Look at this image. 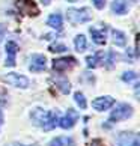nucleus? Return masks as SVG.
Wrapping results in <instances>:
<instances>
[{"label": "nucleus", "mask_w": 140, "mask_h": 146, "mask_svg": "<svg viewBox=\"0 0 140 146\" xmlns=\"http://www.w3.org/2000/svg\"><path fill=\"white\" fill-rule=\"evenodd\" d=\"M30 119L35 125L44 128L45 131H50L56 125H59V111H48L42 109H33L30 113Z\"/></svg>", "instance_id": "f257e3e1"}, {"label": "nucleus", "mask_w": 140, "mask_h": 146, "mask_svg": "<svg viewBox=\"0 0 140 146\" xmlns=\"http://www.w3.org/2000/svg\"><path fill=\"white\" fill-rule=\"evenodd\" d=\"M66 18L72 26L82 24V23H88V21L92 20V12H90L89 8H80V9L71 8L66 12Z\"/></svg>", "instance_id": "f03ea898"}, {"label": "nucleus", "mask_w": 140, "mask_h": 146, "mask_svg": "<svg viewBox=\"0 0 140 146\" xmlns=\"http://www.w3.org/2000/svg\"><path fill=\"white\" fill-rule=\"evenodd\" d=\"M133 116V107L130 104H117L116 106V109L113 110L110 113V117H109V121L110 122H119V121H125V119L128 117H131Z\"/></svg>", "instance_id": "7ed1b4c3"}, {"label": "nucleus", "mask_w": 140, "mask_h": 146, "mask_svg": "<svg viewBox=\"0 0 140 146\" xmlns=\"http://www.w3.org/2000/svg\"><path fill=\"white\" fill-rule=\"evenodd\" d=\"M2 80L6 82L8 84H12L15 88H21V89H24L29 86V78L24 77V75H21V74H17V72H11L8 75H3Z\"/></svg>", "instance_id": "20e7f679"}, {"label": "nucleus", "mask_w": 140, "mask_h": 146, "mask_svg": "<svg viewBox=\"0 0 140 146\" xmlns=\"http://www.w3.org/2000/svg\"><path fill=\"white\" fill-rule=\"evenodd\" d=\"M17 8L20 9L21 14L30 15V17H36L39 14V9L33 0H17Z\"/></svg>", "instance_id": "39448f33"}, {"label": "nucleus", "mask_w": 140, "mask_h": 146, "mask_svg": "<svg viewBox=\"0 0 140 146\" xmlns=\"http://www.w3.org/2000/svg\"><path fill=\"white\" fill-rule=\"evenodd\" d=\"M77 65V60L74 57H59L53 60V69L57 72H63V71H68V69L74 68Z\"/></svg>", "instance_id": "423d86ee"}, {"label": "nucleus", "mask_w": 140, "mask_h": 146, "mask_svg": "<svg viewBox=\"0 0 140 146\" xmlns=\"http://www.w3.org/2000/svg\"><path fill=\"white\" fill-rule=\"evenodd\" d=\"M77 121H78V113L74 109H68L66 115L59 119V125H60V128H63V129H69L77 123Z\"/></svg>", "instance_id": "0eeeda50"}, {"label": "nucleus", "mask_w": 140, "mask_h": 146, "mask_svg": "<svg viewBox=\"0 0 140 146\" xmlns=\"http://www.w3.org/2000/svg\"><path fill=\"white\" fill-rule=\"evenodd\" d=\"M17 53H18L17 42L8 41V42H6V62H5V66H9V68L15 66V63H17V62H15Z\"/></svg>", "instance_id": "6e6552de"}, {"label": "nucleus", "mask_w": 140, "mask_h": 146, "mask_svg": "<svg viewBox=\"0 0 140 146\" xmlns=\"http://www.w3.org/2000/svg\"><path fill=\"white\" fill-rule=\"evenodd\" d=\"M47 68V59L44 54H33L30 57L29 69L32 72H41Z\"/></svg>", "instance_id": "1a4fd4ad"}, {"label": "nucleus", "mask_w": 140, "mask_h": 146, "mask_svg": "<svg viewBox=\"0 0 140 146\" xmlns=\"http://www.w3.org/2000/svg\"><path fill=\"white\" fill-rule=\"evenodd\" d=\"M113 106H115V98H111V96H100L92 101V107L96 111H105Z\"/></svg>", "instance_id": "9d476101"}, {"label": "nucleus", "mask_w": 140, "mask_h": 146, "mask_svg": "<svg viewBox=\"0 0 140 146\" xmlns=\"http://www.w3.org/2000/svg\"><path fill=\"white\" fill-rule=\"evenodd\" d=\"M104 60H105L104 51H96L95 54L86 57V65H88V68H98L101 65H104Z\"/></svg>", "instance_id": "9b49d317"}, {"label": "nucleus", "mask_w": 140, "mask_h": 146, "mask_svg": "<svg viewBox=\"0 0 140 146\" xmlns=\"http://www.w3.org/2000/svg\"><path fill=\"white\" fill-rule=\"evenodd\" d=\"M48 146H75V142L72 137H68V136H62V137H56L53 139Z\"/></svg>", "instance_id": "f8f14e48"}, {"label": "nucleus", "mask_w": 140, "mask_h": 146, "mask_svg": "<svg viewBox=\"0 0 140 146\" xmlns=\"http://www.w3.org/2000/svg\"><path fill=\"white\" fill-rule=\"evenodd\" d=\"M111 11L117 15H123L128 11V3L125 0H115L111 3Z\"/></svg>", "instance_id": "ddd939ff"}, {"label": "nucleus", "mask_w": 140, "mask_h": 146, "mask_svg": "<svg viewBox=\"0 0 140 146\" xmlns=\"http://www.w3.org/2000/svg\"><path fill=\"white\" fill-rule=\"evenodd\" d=\"M111 36H113V44H115V45L123 47V45L127 44V36H125V33H123V32L113 29V30H111Z\"/></svg>", "instance_id": "4468645a"}, {"label": "nucleus", "mask_w": 140, "mask_h": 146, "mask_svg": "<svg viewBox=\"0 0 140 146\" xmlns=\"http://www.w3.org/2000/svg\"><path fill=\"white\" fill-rule=\"evenodd\" d=\"M47 24L56 30H60L62 29V17L59 14H51L47 20Z\"/></svg>", "instance_id": "2eb2a0df"}, {"label": "nucleus", "mask_w": 140, "mask_h": 146, "mask_svg": "<svg viewBox=\"0 0 140 146\" xmlns=\"http://www.w3.org/2000/svg\"><path fill=\"white\" fill-rule=\"evenodd\" d=\"M89 32H90V36H92L95 44H98V45H104L105 44V33L104 32L96 30V29H90Z\"/></svg>", "instance_id": "dca6fc26"}, {"label": "nucleus", "mask_w": 140, "mask_h": 146, "mask_svg": "<svg viewBox=\"0 0 140 146\" xmlns=\"http://www.w3.org/2000/svg\"><path fill=\"white\" fill-rule=\"evenodd\" d=\"M74 45H75V50L78 53H82L86 50V47H88V42H86V36L84 35H77L74 39Z\"/></svg>", "instance_id": "f3484780"}, {"label": "nucleus", "mask_w": 140, "mask_h": 146, "mask_svg": "<svg viewBox=\"0 0 140 146\" xmlns=\"http://www.w3.org/2000/svg\"><path fill=\"white\" fill-rule=\"evenodd\" d=\"M56 86L60 89L62 94H69V90H71V83H69L66 78H63V77L56 80Z\"/></svg>", "instance_id": "a211bd4d"}, {"label": "nucleus", "mask_w": 140, "mask_h": 146, "mask_svg": "<svg viewBox=\"0 0 140 146\" xmlns=\"http://www.w3.org/2000/svg\"><path fill=\"white\" fill-rule=\"evenodd\" d=\"M74 100H75L77 106L82 110H84L86 107H88V102H86V98H84V95L82 94V92H75V94H74Z\"/></svg>", "instance_id": "6ab92c4d"}, {"label": "nucleus", "mask_w": 140, "mask_h": 146, "mask_svg": "<svg viewBox=\"0 0 140 146\" xmlns=\"http://www.w3.org/2000/svg\"><path fill=\"white\" fill-rule=\"evenodd\" d=\"M116 59H117L116 53H115V51H109V53H107V59L104 60V62H105V66H107V68H111L113 63L116 62Z\"/></svg>", "instance_id": "aec40b11"}, {"label": "nucleus", "mask_w": 140, "mask_h": 146, "mask_svg": "<svg viewBox=\"0 0 140 146\" xmlns=\"http://www.w3.org/2000/svg\"><path fill=\"white\" fill-rule=\"evenodd\" d=\"M48 50L53 51V53H63V51H66L68 48H66L65 44H53V45L48 47Z\"/></svg>", "instance_id": "412c9836"}, {"label": "nucleus", "mask_w": 140, "mask_h": 146, "mask_svg": "<svg viewBox=\"0 0 140 146\" xmlns=\"http://www.w3.org/2000/svg\"><path fill=\"white\" fill-rule=\"evenodd\" d=\"M137 77H139V75L134 71H128V72L122 74V80H123V82H133V80H137Z\"/></svg>", "instance_id": "4be33fe9"}, {"label": "nucleus", "mask_w": 140, "mask_h": 146, "mask_svg": "<svg viewBox=\"0 0 140 146\" xmlns=\"http://www.w3.org/2000/svg\"><path fill=\"white\" fill-rule=\"evenodd\" d=\"M96 9H103L105 6V0H92Z\"/></svg>", "instance_id": "5701e85b"}, {"label": "nucleus", "mask_w": 140, "mask_h": 146, "mask_svg": "<svg viewBox=\"0 0 140 146\" xmlns=\"http://www.w3.org/2000/svg\"><path fill=\"white\" fill-rule=\"evenodd\" d=\"M5 33H6V26H5V24H0V42L3 41Z\"/></svg>", "instance_id": "b1692460"}, {"label": "nucleus", "mask_w": 140, "mask_h": 146, "mask_svg": "<svg viewBox=\"0 0 140 146\" xmlns=\"http://www.w3.org/2000/svg\"><path fill=\"white\" fill-rule=\"evenodd\" d=\"M131 146H140V140L136 137V139H134V142H133V145Z\"/></svg>", "instance_id": "393cba45"}, {"label": "nucleus", "mask_w": 140, "mask_h": 146, "mask_svg": "<svg viewBox=\"0 0 140 146\" xmlns=\"http://www.w3.org/2000/svg\"><path fill=\"white\" fill-rule=\"evenodd\" d=\"M0 125H3V113L0 110Z\"/></svg>", "instance_id": "a878e982"}, {"label": "nucleus", "mask_w": 140, "mask_h": 146, "mask_svg": "<svg viewBox=\"0 0 140 146\" xmlns=\"http://www.w3.org/2000/svg\"><path fill=\"white\" fill-rule=\"evenodd\" d=\"M14 146H38V145H21V143H15Z\"/></svg>", "instance_id": "bb28decb"}, {"label": "nucleus", "mask_w": 140, "mask_h": 146, "mask_svg": "<svg viewBox=\"0 0 140 146\" xmlns=\"http://www.w3.org/2000/svg\"><path fill=\"white\" fill-rule=\"evenodd\" d=\"M50 2H51V0H42V3H44V5H50Z\"/></svg>", "instance_id": "cd10ccee"}, {"label": "nucleus", "mask_w": 140, "mask_h": 146, "mask_svg": "<svg viewBox=\"0 0 140 146\" xmlns=\"http://www.w3.org/2000/svg\"><path fill=\"white\" fill-rule=\"evenodd\" d=\"M68 2H72L74 3V2H78V0H68Z\"/></svg>", "instance_id": "c85d7f7f"}]
</instances>
